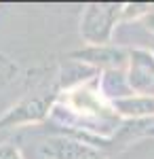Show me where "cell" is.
Masks as SVG:
<instances>
[{
	"mask_svg": "<svg viewBox=\"0 0 154 159\" xmlns=\"http://www.w3.org/2000/svg\"><path fill=\"white\" fill-rule=\"evenodd\" d=\"M70 57H76L80 61H87L91 66H101V68H110V70H120L125 64H129V51L120 49V47H87L83 51H74Z\"/></svg>",
	"mask_w": 154,
	"mask_h": 159,
	"instance_id": "8992f818",
	"label": "cell"
},
{
	"mask_svg": "<svg viewBox=\"0 0 154 159\" xmlns=\"http://www.w3.org/2000/svg\"><path fill=\"white\" fill-rule=\"evenodd\" d=\"M120 13H122L120 4H89L80 19V36L91 47L108 45Z\"/></svg>",
	"mask_w": 154,
	"mask_h": 159,
	"instance_id": "6da1fadb",
	"label": "cell"
},
{
	"mask_svg": "<svg viewBox=\"0 0 154 159\" xmlns=\"http://www.w3.org/2000/svg\"><path fill=\"white\" fill-rule=\"evenodd\" d=\"M112 108H116L120 115L125 117H133V119H139V117H150L154 115V96H142V93H133V96H125V98L112 100Z\"/></svg>",
	"mask_w": 154,
	"mask_h": 159,
	"instance_id": "52a82bcc",
	"label": "cell"
},
{
	"mask_svg": "<svg viewBox=\"0 0 154 159\" xmlns=\"http://www.w3.org/2000/svg\"><path fill=\"white\" fill-rule=\"evenodd\" d=\"M143 24H146V28H148L150 32H154V11H150L143 17Z\"/></svg>",
	"mask_w": 154,
	"mask_h": 159,
	"instance_id": "9c48e42d",
	"label": "cell"
},
{
	"mask_svg": "<svg viewBox=\"0 0 154 159\" xmlns=\"http://www.w3.org/2000/svg\"><path fill=\"white\" fill-rule=\"evenodd\" d=\"M0 159H24V155L15 144H0Z\"/></svg>",
	"mask_w": 154,
	"mask_h": 159,
	"instance_id": "ba28073f",
	"label": "cell"
},
{
	"mask_svg": "<svg viewBox=\"0 0 154 159\" xmlns=\"http://www.w3.org/2000/svg\"><path fill=\"white\" fill-rule=\"evenodd\" d=\"M129 89L148 96L154 87V53L148 49H133L129 51V76H127Z\"/></svg>",
	"mask_w": 154,
	"mask_h": 159,
	"instance_id": "277c9868",
	"label": "cell"
},
{
	"mask_svg": "<svg viewBox=\"0 0 154 159\" xmlns=\"http://www.w3.org/2000/svg\"><path fill=\"white\" fill-rule=\"evenodd\" d=\"M40 151L49 159H108L104 153H99L91 144L80 142V140H72L66 136L47 140L40 147Z\"/></svg>",
	"mask_w": 154,
	"mask_h": 159,
	"instance_id": "5b68a950",
	"label": "cell"
},
{
	"mask_svg": "<svg viewBox=\"0 0 154 159\" xmlns=\"http://www.w3.org/2000/svg\"><path fill=\"white\" fill-rule=\"evenodd\" d=\"M49 108H51V98H45V96L21 100L19 104H15L11 110L4 112V117L0 119V132L9 127H17V125H25V123L42 121L49 115Z\"/></svg>",
	"mask_w": 154,
	"mask_h": 159,
	"instance_id": "3957f363",
	"label": "cell"
},
{
	"mask_svg": "<svg viewBox=\"0 0 154 159\" xmlns=\"http://www.w3.org/2000/svg\"><path fill=\"white\" fill-rule=\"evenodd\" d=\"M66 104L72 112L80 115V117H93V119H108L114 112L108 106L104 98L99 96V91L95 89V81L91 83H78L72 87L70 91H66Z\"/></svg>",
	"mask_w": 154,
	"mask_h": 159,
	"instance_id": "7a4b0ae2",
	"label": "cell"
}]
</instances>
